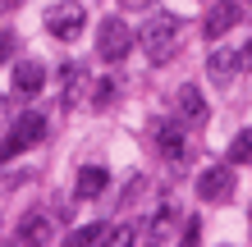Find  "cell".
<instances>
[{
    "label": "cell",
    "mask_w": 252,
    "mask_h": 247,
    "mask_svg": "<svg viewBox=\"0 0 252 247\" xmlns=\"http://www.w3.org/2000/svg\"><path fill=\"white\" fill-rule=\"evenodd\" d=\"M138 46L147 51L152 64H165L174 55V46H179V19H174V14H152V19L142 23V32H138Z\"/></svg>",
    "instance_id": "obj_1"
},
{
    "label": "cell",
    "mask_w": 252,
    "mask_h": 247,
    "mask_svg": "<svg viewBox=\"0 0 252 247\" xmlns=\"http://www.w3.org/2000/svg\"><path fill=\"white\" fill-rule=\"evenodd\" d=\"M46 114H37V110H28V114H19V119L9 124V133H5V142H0V161H9V156H19V151H32L41 137H46Z\"/></svg>",
    "instance_id": "obj_2"
},
{
    "label": "cell",
    "mask_w": 252,
    "mask_h": 247,
    "mask_svg": "<svg viewBox=\"0 0 252 247\" xmlns=\"http://www.w3.org/2000/svg\"><path fill=\"white\" fill-rule=\"evenodd\" d=\"M152 137H156L160 161H170V165H184L192 156V133H188V124H179V119H156Z\"/></svg>",
    "instance_id": "obj_3"
},
{
    "label": "cell",
    "mask_w": 252,
    "mask_h": 247,
    "mask_svg": "<svg viewBox=\"0 0 252 247\" xmlns=\"http://www.w3.org/2000/svg\"><path fill=\"white\" fill-rule=\"evenodd\" d=\"M128 51H133V32H128V23L124 19H101V27H96V55L106 64H120V60H128Z\"/></svg>",
    "instance_id": "obj_4"
},
{
    "label": "cell",
    "mask_w": 252,
    "mask_h": 247,
    "mask_svg": "<svg viewBox=\"0 0 252 247\" xmlns=\"http://www.w3.org/2000/svg\"><path fill=\"white\" fill-rule=\"evenodd\" d=\"M83 23H87V14L73 5V0H60V5L46 9V32L60 37V41H73V37L83 32Z\"/></svg>",
    "instance_id": "obj_5"
},
{
    "label": "cell",
    "mask_w": 252,
    "mask_h": 247,
    "mask_svg": "<svg viewBox=\"0 0 252 247\" xmlns=\"http://www.w3.org/2000/svg\"><path fill=\"white\" fill-rule=\"evenodd\" d=\"M197 197L202 201H229L234 197V165H211L197 174Z\"/></svg>",
    "instance_id": "obj_6"
},
{
    "label": "cell",
    "mask_w": 252,
    "mask_h": 247,
    "mask_svg": "<svg viewBox=\"0 0 252 247\" xmlns=\"http://www.w3.org/2000/svg\"><path fill=\"white\" fill-rule=\"evenodd\" d=\"M51 234H55L51 215L46 211H28L19 220V229H14V243H19V247H37V243H51Z\"/></svg>",
    "instance_id": "obj_7"
},
{
    "label": "cell",
    "mask_w": 252,
    "mask_h": 247,
    "mask_svg": "<svg viewBox=\"0 0 252 247\" xmlns=\"http://www.w3.org/2000/svg\"><path fill=\"white\" fill-rule=\"evenodd\" d=\"M234 23H239V5H234V0H216V5L206 9V23H202V32L211 37V41H220V37H225Z\"/></svg>",
    "instance_id": "obj_8"
},
{
    "label": "cell",
    "mask_w": 252,
    "mask_h": 247,
    "mask_svg": "<svg viewBox=\"0 0 252 247\" xmlns=\"http://www.w3.org/2000/svg\"><path fill=\"white\" fill-rule=\"evenodd\" d=\"M239 69H243V51H234V46H216L211 55H206V74H211L216 82H229Z\"/></svg>",
    "instance_id": "obj_9"
},
{
    "label": "cell",
    "mask_w": 252,
    "mask_h": 247,
    "mask_svg": "<svg viewBox=\"0 0 252 247\" xmlns=\"http://www.w3.org/2000/svg\"><path fill=\"white\" fill-rule=\"evenodd\" d=\"M46 87V64L41 60H19L14 64V92L19 96H37Z\"/></svg>",
    "instance_id": "obj_10"
},
{
    "label": "cell",
    "mask_w": 252,
    "mask_h": 247,
    "mask_svg": "<svg viewBox=\"0 0 252 247\" xmlns=\"http://www.w3.org/2000/svg\"><path fill=\"white\" fill-rule=\"evenodd\" d=\"M174 101H179V114H184L188 124H206V114H211V106H206V96H202V92H197L192 82H184Z\"/></svg>",
    "instance_id": "obj_11"
},
{
    "label": "cell",
    "mask_w": 252,
    "mask_h": 247,
    "mask_svg": "<svg viewBox=\"0 0 252 247\" xmlns=\"http://www.w3.org/2000/svg\"><path fill=\"white\" fill-rule=\"evenodd\" d=\"M106 188H110V174L101 165H83L78 169V197H101Z\"/></svg>",
    "instance_id": "obj_12"
},
{
    "label": "cell",
    "mask_w": 252,
    "mask_h": 247,
    "mask_svg": "<svg viewBox=\"0 0 252 247\" xmlns=\"http://www.w3.org/2000/svg\"><path fill=\"white\" fill-rule=\"evenodd\" d=\"M69 247H96V243H110V224H83L64 238Z\"/></svg>",
    "instance_id": "obj_13"
},
{
    "label": "cell",
    "mask_w": 252,
    "mask_h": 247,
    "mask_svg": "<svg viewBox=\"0 0 252 247\" xmlns=\"http://www.w3.org/2000/svg\"><path fill=\"white\" fill-rule=\"evenodd\" d=\"M229 161H234V165H248V161H252V128L234 133V142H229Z\"/></svg>",
    "instance_id": "obj_14"
},
{
    "label": "cell",
    "mask_w": 252,
    "mask_h": 247,
    "mask_svg": "<svg viewBox=\"0 0 252 247\" xmlns=\"http://www.w3.org/2000/svg\"><path fill=\"white\" fill-rule=\"evenodd\" d=\"M78 87H83V69L78 64H64V106L78 101Z\"/></svg>",
    "instance_id": "obj_15"
},
{
    "label": "cell",
    "mask_w": 252,
    "mask_h": 247,
    "mask_svg": "<svg viewBox=\"0 0 252 247\" xmlns=\"http://www.w3.org/2000/svg\"><path fill=\"white\" fill-rule=\"evenodd\" d=\"M110 96H115V82H110V78H101V82H96V92H92V106H106Z\"/></svg>",
    "instance_id": "obj_16"
},
{
    "label": "cell",
    "mask_w": 252,
    "mask_h": 247,
    "mask_svg": "<svg viewBox=\"0 0 252 247\" xmlns=\"http://www.w3.org/2000/svg\"><path fill=\"white\" fill-rule=\"evenodd\" d=\"M9 51H14V32H5V27H0V64L9 60Z\"/></svg>",
    "instance_id": "obj_17"
},
{
    "label": "cell",
    "mask_w": 252,
    "mask_h": 247,
    "mask_svg": "<svg viewBox=\"0 0 252 247\" xmlns=\"http://www.w3.org/2000/svg\"><path fill=\"white\" fill-rule=\"evenodd\" d=\"M197 234H202V224H197V220H188V229H184L179 238H184V243H197Z\"/></svg>",
    "instance_id": "obj_18"
},
{
    "label": "cell",
    "mask_w": 252,
    "mask_h": 247,
    "mask_svg": "<svg viewBox=\"0 0 252 247\" xmlns=\"http://www.w3.org/2000/svg\"><path fill=\"white\" fill-rule=\"evenodd\" d=\"M124 9H152V0H120Z\"/></svg>",
    "instance_id": "obj_19"
},
{
    "label": "cell",
    "mask_w": 252,
    "mask_h": 247,
    "mask_svg": "<svg viewBox=\"0 0 252 247\" xmlns=\"http://www.w3.org/2000/svg\"><path fill=\"white\" fill-rule=\"evenodd\" d=\"M243 69H252V41L243 46Z\"/></svg>",
    "instance_id": "obj_20"
},
{
    "label": "cell",
    "mask_w": 252,
    "mask_h": 247,
    "mask_svg": "<svg viewBox=\"0 0 252 247\" xmlns=\"http://www.w3.org/2000/svg\"><path fill=\"white\" fill-rule=\"evenodd\" d=\"M14 5H19V0H0V9H5V14H9V9H14Z\"/></svg>",
    "instance_id": "obj_21"
},
{
    "label": "cell",
    "mask_w": 252,
    "mask_h": 247,
    "mask_svg": "<svg viewBox=\"0 0 252 247\" xmlns=\"http://www.w3.org/2000/svg\"><path fill=\"white\" fill-rule=\"evenodd\" d=\"M0 114H5V106H0ZM0 124H5V119H0Z\"/></svg>",
    "instance_id": "obj_22"
}]
</instances>
